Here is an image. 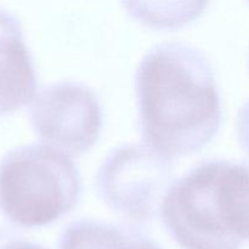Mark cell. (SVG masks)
Wrapping results in <instances>:
<instances>
[{
  "mask_svg": "<svg viewBox=\"0 0 249 249\" xmlns=\"http://www.w3.org/2000/svg\"><path fill=\"white\" fill-rule=\"evenodd\" d=\"M135 91L142 140L160 155L196 153L218 133L220 97L198 49L179 41L151 49L136 70Z\"/></svg>",
  "mask_w": 249,
  "mask_h": 249,
  "instance_id": "obj_1",
  "label": "cell"
},
{
  "mask_svg": "<svg viewBox=\"0 0 249 249\" xmlns=\"http://www.w3.org/2000/svg\"><path fill=\"white\" fill-rule=\"evenodd\" d=\"M163 224L182 249H240L249 240V165L208 160L170 186Z\"/></svg>",
  "mask_w": 249,
  "mask_h": 249,
  "instance_id": "obj_2",
  "label": "cell"
},
{
  "mask_svg": "<svg viewBox=\"0 0 249 249\" xmlns=\"http://www.w3.org/2000/svg\"><path fill=\"white\" fill-rule=\"evenodd\" d=\"M82 179L67 153L50 145H24L0 160V213L18 228L50 225L72 212Z\"/></svg>",
  "mask_w": 249,
  "mask_h": 249,
  "instance_id": "obj_3",
  "label": "cell"
},
{
  "mask_svg": "<svg viewBox=\"0 0 249 249\" xmlns=\"http://www.w3.org/2000/svg\"><path fill=\"white\" fill-rule=\"evenodd\" d=\"M173 160L147 145H126L112 151L96 175L102 201L135 223L153 220L173 185Z\"/></svg>",
  "mask_w": 249,
  "mask_h": 249,
  "instance_id": "obj_4",
  "label": "cell"
},
{
  "mask_svg": "<svg viewBox=\"0 0 249 249\" xmlns=\"http://www.w3.org/2000/svg\"><path fill=\"white\" fill-rule=\"evenodd\" d=\"M29 122L44 142L68 156H80L99 141L102 112L94 90L62 82L43 88L33 97Z\"/></svg>",
  "mask_w": 249,
  "mask_h": 249,
  "instance_id": "obj_5",
  "label": "cell"
},
{
  "mask_svg": "<svg viewBox=\"0 0 249 249\" xmlns=\"http://www.w3.org/2000/svg\"><path fill=\"white\" fill-rule=\"evenodd\" d=\"M36 73L19 21L0 7V117L14 113L36 96Z\"/></svg>",
  "mask_w": 249,
  "mask_h": 249,
  "instance_id": "obj_6",
  "label": "cell"
},
{
  "mask_svg": "<svg viewBox=\"0 0 249 249\" xmlns=\"http://www.w3.org/2000/svg\"><path fill=\"white\" fill-rule=\"evenodd\" d=\"M58 249H160L147 235L129 225L79 219L62 232Z\"/></svg>",
  "mask_w": 249,
  "mask_h": 249,
  "instance_id": "obj_7",
  "label": "cell"
},
{
  "mask_svg": "<svg viewBox=\"0 0 249 249\" xmlns=\"http://www.w3.org/2000/svg\"><path fill=\"white\" fill-rule=\"evenodd\" d=\"M129 16L156 31H175L196 21L209 0H121Z\"/></svg>",
  "mask_w": 249,
  "mask_h": 249,
  "instance_id": "obj_8",
  "label": "cell"
},
{
  "mask_svg": "<svg viewBox=\"0 0 249 249\" xmlns=\"http://www.w3.org/2000/svg\"><path fill=\"white\" fill-rule=\"evenodd\" d=\"M0 249H45L10 229L0 228Z\"/></svg>",
  "mask_w": 249,
  "mask_h": 249,
  "instance_id": "obj_9",
  "label": "cell"
},
{
  "mask_svg": "<svg viewBox=\"0 0 249 249\" xmlns=\"http://www.w3.org/2000/svg\"><path fill=\"white\" fill-rule=\"evenodd\" d=\"M237 138L241 147L249 157V101L238 112Z\"/></svg>",
  "mask_w": 249,
  "mask_h": 249,
  "instance_id": "obj_10",
  "label": "cell"
}]
</instances>
